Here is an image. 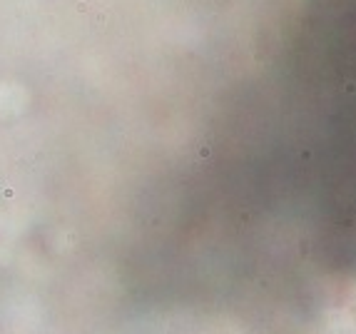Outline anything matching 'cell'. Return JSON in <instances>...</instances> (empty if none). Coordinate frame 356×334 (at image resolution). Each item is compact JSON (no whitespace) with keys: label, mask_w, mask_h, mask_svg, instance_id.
Listing matches in <instances>:
<instances>
[]
</instances>
